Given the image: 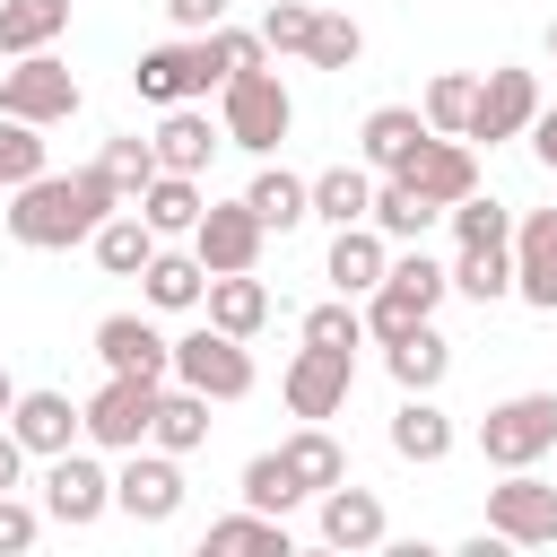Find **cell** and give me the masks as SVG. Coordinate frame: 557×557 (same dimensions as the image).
I'll use <instances>...</instances> for the list:
<instances>
[{
  "label": "cell",
  "instance_id": "1f68e13d",
  "mask_svg": "<svg viewBox=\"0 0 557 557\" xmlns=\"http://www.w3.org/2000/svg\"><path fill=\"white\" fill-rule=\"evenodd\" d=\"M139 278H148V305H157V313H191V305H200V287H209L200 252H165V244L148 252V270H139Z\"/></svg>",
  "mask_w": 557,
  "mask_h": 557
},
{
  "label": "cell",
  "instance_id": "c3c4849f",
  "mask_svg": "<svg viewBox=\"0 0 557 557\" xmlns=\"http://www.w3.org/2000/svg\"><path fill=\"white\" fill-rule=\"evenodd\" d=\"M165 17L183 35H209V26H226V0H165Z\"/></svg>",
  "mask_w": 557,
  "mask_h": 557
},
{
  "label": "cell",
  "instance_id": "52a82bcc",
  "mask_svg": "<svg viewBox=\"0 0 557 557\" xmlns=\"http://www.w3.org/2000/svg\"><path fill=\"white\" fill-rule=\"evenodd\" d=\"M487 531L505 548H557V487L540 470H505V487H487Z\"/></svg>",
  "mask_w": 557,
  "mask_h": 557
},
{
  "label": "cell",
  "instance_id": "d6a6232c",
  "mask_svg": "<svg viewBox=\"0 0 557 557\" xmlns=\"http://www.w3.org/2000/svg\"><path fill=\"white\" fill-rule=\"evenodd\" d=\"M70 26V0H0V52H44L52 35Z\"/></svg>",
  "mask_w": 557,
  "mask_h": 557
},
{
  "label": "cell",
  "instance_id": "f546056e",
  "mask_svg": "<svg viewBox=\"0 0 557 557\" xmlns=\"http://www.w3.org/2000/svg\"><path fill=\"white\" fill-rule=\"evenodd\" d=\"M435 218H444V209H426V200H418L400 174H383V183H374V200H366V226H374L383 244H418Z\"/></svg>",
  "mask_w": 557,
  "mask_h": 557
},
{
  "label": "cell",
  "instance_id": "603a6c76",
  "mask_svg": "<svg viewBox=\"0 0 557 557\" xmlns=\"http://www.w3.org/2000/svg\"><path fill=\"white\" fill-rule=\"evenodd\" d=\"M200 305H209V322L235 331V339H252V331L270 322V287H261L252 270H218V278L200 287Z\"/></svg>",
  "mask_w": 557,
  "mask_h": 557
},
{
  "label": "cell",
  "instance_id": "8fae6325",
  "mask_svg": "<svg viewBox=\"0 0 557 557\" xmlns=\"http://www.w3.org/2000/svg\"><path fill=\"white\" fill-rule=\"evenodd\" d=\"M348 392H357V348H296L287 357V409L296 418H331V409H348Z\"/></svg>",
  "mask_w": 557,
  "mask_h": 557
},
{
  "label": "cell",
  "instance_id": "836d02e7",
  "mask_svg": "<svg viewBox=\"0 0 557 557\" xmlns=\"http://www.w3.org/2000/svg\"><path fill=\"white\" fill-rule=\"evenodd\" d=\"M366 200H374V174H366V165H331V174H313V218L357 226V218H366Z\"/></svg>",
  "mask_w": 557,
  "mask_h": 557
},
{
  "label": "cell",
  "instance_id": "7a4b0ae2",
  "mask_svg": "<svg viewBox=\"0 0 557 557\" xmlns=\"http://www.w3.org/2000/svg\"><path fill=\"white\" fill-rule=\"evenodd\" d=\"M287 122H296V96H287L278 70H235V78L218 87V131H226L235 148L270 157V148L287 139Z\"/></svg>",
  "mask_w": 557,
  "mask_h": 557
},
{
  "label": "cell",
  "instance_id": "484cf974",
  "mask_svg": "<svg viewBox=\"0 0 557 557\" xmlns=\"http://www.w3.org/2000/svg\"><path fill=\"white\" fill-rule=\"evenodd\" d=\"M278 461H287V479H296L305 496H322L331 479H348V453H339V435H331L322 418H305V426L278 444Z\"/></svg>",
  "mask_w": 557,
  "mask_h": 557
},
{
  "label": "cell",
  "instance_id": "5b68a950",
  "mask_svg": "<svg viewBox=\"0 0 557 557\" xmlns=\"http://www.w3.org/2000/svg\"><path fill=\"white\" fill-rule=\"evenodd\" d=\"M131 87H139L148 104H191V96L226 87V61H218V44H209V35L148 44V52H139V70H131Z\"/></svg>",
  "mask_w": 557,
  "mask_h": 557
},
{
  "label": "cell",
  "instance_id": "ffe728a7",
  "mask_svg": "<svg viewBox=\"0 0 557 557\" xmlns=\"http://www.w3.org/2000/svg\"><path fill=\"white\" fill-rule=\"evenodd\" d=\"M392 453L418 461V470H435V461L453 453V418L435 409V392H400V409H392Z\"/></svg>",
  "mask_w": 557,
  "mask_h": 557
},
{
  "label": "cell",
  "instance_id": "f907efd6",
  "mask_svg": "<svg viewBox=\"0 0 557 557\" xmlns=\"http://www.w3.org/2000/svg\"><path fill=\"white\" fill-rule=\"evenodd\" d=\"M17 479H26V444L0 426V487H17Z\"/></svg>",
  "mask_w": 557,
  "mask_h": 557
},
{
  "label": "cell",
  "instance_id": "681fc988",
  "mask_svg": "<svg viewBox=\"0 0 557 557\" xmlns=\"http://www.w3.org/2000/svg\"><path fill=\"white\" fill-rule=\"evenodd\" d=\"M531 148H540V165L557 174V104H540V113H531Z\"/></svg>",
  "mask_w": 557,
  "mask_h": 557
},
{
  "label": "cell",
  "instance_id": "ac0fdd59",
  "mask_svg": "<svg viewBox=\"0 0 557 557\" xmlns=\"http://www.w3.org/2000/svg\"><path fill=\"white\" fill-rule=\"evenodd\" d=\"M9 435L52 461V453H70L87 426H78V400H70V392H17V400H9Z\"/></svg>",
  "mask_w": 557,
  "mask_h": 557
},
{
  "label": "cell",
  "instance_id": "9a60e30c",
  "mask_svg": "<svg viewBox=\"0 0 557 557\" xmlns=\"http://www.w3.org/2000/svg\"><path fill=\"white\" fill-rule=\"evenodd\" d=\"M513 296L531 313H557V209L513 218Z\"/></svg>",
  "mask_w": 557,
  "mask_h": 557
},
{
  "label": "cell",
  "instance_id": "ee69618b",
  "mask_svg": "<svg viewBox=\"0 0 557 557\" xmlns=\"http://www.w3.org/2000/svg\"><path fill=\"white\" fill-rule=\"evenodd\" d=\"M383 278H392V287H409L426 313L444 305V261H426V252H392V270H383Z\"/></svg>",
  "mask_w": 557,
  "mask_h": 557
},
{
  "label": "cell",
  "instance_id": "f35d334b",
  "mask_svg": "<svg viewBox=\"0 0 557 557\" xmlns=\"http://www.w3.org/2000/svg\"><path fill=\"white\" fill-rule=\"evenodd\" d=\"M418 322H435V313H426L409 287H392V278H383V287H366V339H383V348H392V339H400V331H418Z\"/></svg>",
  "mask_w": 557,
  "mask_h": 557
},
{
  "label": "cell",
  "instance_id": "ab89813d",
  "mask_svg": "<svg viewBox=\"0 0 557 557\" xmlns=\"http://www.w3.org/2000/svg\"><path fill=\"white\" fill-rule=\"evenodd\" d=\"M444 218H453V235H461V244H513V209H505V200H479V191H461Z\"/></svg>",
  "mask_w": 557,
  "mask_h": 557
},
{
  "label": "cell",
  "instance_id": "30bf717a",
  "mask_svg": "<svg viewBox=\"0 0 557 557\" xmlns=\"http://www.w3.org/2000/svg\"><path fill=\"white\" fill-rule=\"evenodd\" d=\"M113 505H122L131 522H174V513H183V470H174V453H165V444H131L122 470H113Z\"/></svg>",
  "mask_w": 557,
  "mask_h": 557
},
{
  "label": "cell",
  "instance_id": "6da1fadb",
  "mask_svg": "<svg viewBox=\"0 0 557 557\" xmlns=\"http://www.w3.org/2000/svg\"><path fill=\"white\" fill-rule=\"evenodd\" d=\"M113 209H122V200H113V183H104L96 165H87V174H35V183L9 191V235H17L26 252H70V244H87Z\"/></svg>",
  "mask_w": 557,
  "mask_h": 557
},
{
  "label": "cell",
  "instance_id": "d6986e66",
  "mask_svg": "<svg viewBox=\"0 0 557 557\" xmlns=\"http://www.w3.org/2000/svg\"><path fill=\"white\" fill-rule=\"evenodd\" d=\"M218 139H226V131H209V113H200V104H165V122H157V139H148V148H157V165H165V174H209Z\"/></svg>",
  "mask_w": 557,
  "mask_h": 557
},
{
  "label": "cell",
  "instance_id": "816d5d0a",
  "mask_svg": "<svg viewBox=\"0 0 557 557\" xmlns=\"http://www.w3.org/2000/svg\"><path fill=\"white\" fill-rule=\"evenodd\" d=\"M9 400H17V383H9V366H0V418H9Z\"/></svg>",
  "mask_w": 557,
  "mask_h": 557
},
{
  "label": "cell",
  "instance_id": "8992f818",
  "mask_svg": "<svg viewBox=\"0 0 557 557\" xmlns=\"http://www.w3.org/2000/svg\"><path fill=\"white\" fill-rule=\"evenodd\" d=\"M174 383H191V392H209V400H244V392H252V357H244L235 331L200 322V331L174 339Z\"/></svg>",
  "mask_w": 557,
  "mask_h": 557
},
{
  "label": "cell",
  "instance_id": "4fadbf2b",
  "mask_svg": "<svg viewBox=\"0 0 557 557\" xmlns=\"http://www.w3.org/2000/svg\"><path fill=\"white\" fill-rule=\"evenodd\" d=\"M400 183H409L426 209H453L461 191H479V157H470V139H444V131H426V139L409 148Z\"/></svg>",
  "mask_w": 557,
  "mask_h": 557
},
{
  "label": "cell",
  "instance_id": "44dd1931",
  "mask_svg": "<svg viewBox=\"0 0 557 557\" xmlns=\"http://www.w3.org/2000/svg\"><path fill=\"white\" fill-rule=\"evenodd\" d=\"M244 209H252L270 235H287V226H305V218H313V183H305V174H287V165H261V174L244 183Z\"/></svg>",
  "mask_w": 557,
  "mask_h": 557
},
{
  "label": "cell",
  "instance_id": "83f0119b",
  "mask_svg": "<svg viewBox=\"0 0 557 557\" xmlns=\"http://www.w3.org/2000/svg\"><path fill=\"white\" fill-rule=\"evenodd\" d=\"M87 244H96V270H113V278H139V270H148V252H157L165 235H157L139 209H113V218H104Z\"/></svg>",
  "mask_w": 557,
  "mask_h": 557
},
{
  "label": "cell",
  "instance_id": "f6af8a7d",
  "mask_svg": "<svg viewBox=\"0 0 557 557\" xmlns=\"http://www.w3.org/2000/svg\"><path fill=\"white\" fill-rule=\"evenodd\" d=\"M261 44H270V52H305V44H313V9H305V0H278V9L261 17Z\"/></svg>",
  "mask_w": 557,
  "mask_h": 557
},
{
  "label": "cell",
  "instance_id": "cb8c5ba5",
  "mask_svg": "<svg viewBox=\"0 0 557 557\" xmlns=\"http://www.w3.org/2000/svg\"><path fill=\"white\" fill-rule=\"evenodd\" d=\"M383 366H392L400 392H435V383L453 374V339H444L435 322H418V331H400V339L383 348Z\"/></svg>",
  "mask_w": 557,
  "mask_h": 557
},
{
  "label": "cell",
  "instance_id": "4316f807",
  "mask_svg": "<svg viewBox=\"0 0 557 557\" xmlns=\"http://www.w3.org/2000/svg\"><path fill=\"white\" fill-rule=\"evenodd\" d=\"M357 139H366V165H374V174H400L409 148L426 139V113H418V104H374Z\"/></svg>",
  "mask_w": 557,
  "mask_h": 557
},
{
  "label": "cell",
  "instance_id": "3957f363",
  "mask_svg": "<svg viewBox=\"0 0 557 557\" xmlns=\"http://www.w3.org/2000/svg\"><path fill=\"white\" fill-rule=\"evenodd\" d=\"M78 104H87V87H78L70 61H52V44H44V52H17V70H0V113H9V122L52 131V122H70Z\"/></svg>",
  "mask_w": 557,
  "mask_h": 557
},
{
  "label": "cell",
  "instance_id": "d4e9b609",
  "mask_svg": "<svg viewBox=\"0 0 557 557\" xmlns=\"http://www.w3.org/2000/svg\"><path fill=\"white\" fill-rule=\"evenodd\" d=\"M148 444H165L174 461H183V453H200V444H209V392H191V383H174V392H165V383H157Z\"/></svg>",
  "mask_w": 557,
  "mask_h": 557
},
{
  "label": "cell",
  "instance_id": "4dcf8cb0",
  "mask_svg": "<svg viewBox=\"0 0 557 557\" xmlns=\"http://www.w3.org/2000/svg\"><path fill=\"white\" fill-rule=\"evenodd\" d=\"M444 287H461L470 305H496V296H513V244H461V261L444 270Z\"/></svg>",
  "mask_w": 557,
  "mask_h": 557
},
{
  "label": "cell",
  "instance_id": "7c38bea8",
  "mask_svg": "<svg viewBox=\"0 0 557 557\" xmlns=\"http://www.w3.org/2000/svg\"><path fill=\"white\" fill-rule=\"evenodd\" d=\"M531 113H540V78L531 70H487L479 78V96H470V131L461 139H522L531 131Z\"/></svg>",
  "mask_w": 557,
  "mask_h": 557
},
{
  "label": "cell",
  "instance_id": "d590c367",
  "mask_svg": "<svg viewBox=\"0 0 557 557\" xmlns=\"http://www.w3.org/2000/svg\"><path fill=\"white\" fill-rule=\"evenodd\" d=\"M470 96H479V78H470V70H435V78H426V104H418V113H426V131L461 139V131H470Z\"/></svg>",
  "mask_w": 557,
  "mask_h": 557
},
{
  "label": "cell",
  "instance_id": "7dc6e473",
  "mask_svg": "<svg viewBox=\"0 0 557 557\" xmlns=\"http://www.w3.org/2000/svg\"><path fill=\"white\" fill-rule=\"evenodd\" d=\"M35 531H44V513H35V505H17V496L0 487V557H17V548H35Z\"/></svg>",
  "mask_w": 557,
  "mask_h": 557
},
{
  "label": "cell",
  "instance_id": "60d3db41",
  "mask_svg": "<svg viewBox=\"0 0 557 557\" xmlns=\"http://www.w3.org/2000/svg\"><path fill=\"white\" fill-rule=\"evenodd\" d=\"M244 505L287 513V505H305V487L287 479V461H278V453H252V461H244Z\"/></svg>",
  "mask_w": 557,
  "mask_h": 557
},
{
  "label": "cell",
  "instance_id": "8d00e7d4",
  "mask_svg": "<svg viewBox=\"0 0 557 557\" xmlns=\"http://www.w3.org/2000/svg\"><path fill=\"white\" fill-rule=\"evenodd\" d=\"M96 174H104V183H113V200L131 209V200H139V191L157 183V148H148V139H104Z\"/></svg>",
  "mask_w": 557,
  "mask_h": 557
},
{
  "label": "cell",
  "instance_id": "ba28073f",
  "mask_svg": "<svg viewBox=\"0 0 557 557\" xmlns=\"http://www.w3.org/2000/svg\"><path fill=\"white\" fill-rule=\"evenodd\" d=\"M148 418H157V383H148V374H104V392L78 409V426H87L96 453H131V444H148Z\"/></svg>",
  "mask_w": 557,
  "mask_h": 557
},
{
  "label": "cell",
  "instance_id": "277c9868",
  "mask_svg": "<svg viewBox=\"0 0 557 557\" xmlns=\"http://www.w3.org/2000/svg\"><path fill=\"white\" fill-rule=\"evenodd\" d=\"M548 444H557V392H513V400H496V409L479 418L487 470H531Z\"/></svg>",
  "mask_w": 557,
  "mask_h": 557
},
{
  "label": "cell",
  "instance_id": "e575fe53",
  "mask_svg": "<svg viewBox=\"0 0 557 557\" xmlns=\"http://www.w3.org/2000/svg\"><path fill=\"white\" fill-rule=\"evenodd\" d=\"M209 548H218V557H235V548H270V557H287V513H261V505H244V513L209 522Z\"/></svg>",
  "mask_w": 557,
  "mask_h": 557
},
{
  "label": "cell",
  "instance_id": "7bdbcfd3",
  "mask_svg": "<svg viewBox=\"0 0 557 557\" xmlns=\"http://www.w3.org/2000/svg\"><path fill=\"white\" fill-rule=\"evenodd\" d=\"M305 339H313V348H357V339H366V313H357L348 296H331V305L305 313Z\"/></svg>",
  "mask_w": 557,
  "mask_h": 557
},
{
  "label": "cell",
  "instance_id": "74e56055",
  "mask_svg": "<svg viewBox=\"0 0 557 557\" xmlns=\"http://www.w3.org/2000/svg\"><path fill=\"white\" fill-rule=\"evenodd\" d=\"M357 52H366V26L339 17V9H313V44H305V61H313V70H357Z\"/></svg>",
  "mask_w": 557,
  "mask_h": 557
},
{
  "label": "cell",
  "instance_id": "7402d4cb",
  "mask_svg": "<svg viewBox=\"0 0 557 557\" xmlns=\"http://www.w3.org/2000/svg\"><path fill=\"white\" fill-rule=\"evenodd\" d=\"M331 278H339V296H366V287H383V270H392V244L357 218V226H339L331 235V261H322Z\"/></svg>",
  "mask_w": 557,
  "mask_h": 557
},
{
  "label": "cell",
  "instance_id": "f5cc1de1",
  "mask_svg": "<svg viewBox=\"0 0 557 557\" xmlns=\"http://www.w3.org/2000/svg\"><path fill=\"white\" fill-rule=\"evenodd\" d=\"M548 52H557V17H548Z\"/></svg>",
  "mask_w": 557,
  "mask_h": 557
},
{
  "label": "cell",
  "instance_id": "5bb4252c",
  "mask_svg": "<svg viewBox=\"0 0 557 557\" xmlns=\"http://www.w3.org/2000/svg\"><path fill=\"white\" fill-rule=\"evenodd\" d=\"M261 244H270V226L244 209V200H209L200 209V226H191V252H200V270L218 278V270H252L261 261Z\"/></svg>",
  "mask_w": 557,
  "mask_h": 557
},
{
  "label": "cell",
  "instance_id": "f1b7e54d",
  "mask_svg": "<svg viewBox=\"0 0 557 557\" xmlns=\"http://www.w3.org/2000/svg\"><path fill=\"white\" fill-rule=\"evenodd\" d=\"M131 209H139V218H148L157 235H191L209 200H200V174H165V165H157V183H148V191L131 200Z\"/></svg>",
  "mask_w": 557,
  "mask_h": 557
},
{
  "label": "cell",
  "instance_id": "9c48e42d",
  "mask_svg": "<svg viewBox=\"0 0 557 557\" xmlns=\"http://www.w3.org/2000/svg\"><path fill=\"white\" fill-rule=\"evenodd\" d=\"M44 513L52 522H70V531H87V522H104L113 513V470L96 461V453H52V470H44Z\"/></svg>",
  "mask_w": 557,
  "mask_h": 557
},
{
  "label": "cell",
  "instance_id": "b9f144b4",
  "mask_svg": "<svg viewBox=\"0 0 557 557\" xmlns=\"http://www.w3.org/2000/svg\"><path fill=\"white\" fill-rule=\"evenodd\" d=\"M35 174H44L35 122H9V113H0V191H17V183H35Z\"/></svg>",
  "mask_w": 557,
  "mask_h": 557
},
{
  "label": "cell",
  "instance_id": "e0dca14e",
  "mask_svg": "<svg viewBox=\"0 0 557 557\" xmlns=\"http://www.w3.org/2000/svg\"><path fill=\"white\" fill-rule=\"evenodd\" d=\"M383 496L374 487H348V479H331L322 487V548H348V557H366V548H383Z\"/></svg>",
  "mask_w": 557,
  "mask_h": 557
},
{
  "label": "cell",
  "instance_id": "bcb514c9",
  "mask_svg": "<svg viewBox=\"0 0 557 557\" xmlns=\"http://www.w3.org/2000/svg\"><path fill=\"white\" fill-rule=\"evenodd\" d=\"M209 44H218L226 78H235V70H261V61H270V44H261V35H244V26H209Z\"/></svg>",
  "mask_w": 557,
  "mask_h": 557
},
{
  "label": "cell",
  "instance_id": "2e32d148",
  "mask_svg": "<svg viewBox=\"0 0 557 557\" xmlns=\"http://www.w3.org/2000/svg\"><path fill=\"white\" fill-rule=\"evenodd\" d=\"M96 357H104V374H148V383L174 374V339L157 322H139V313H104L96 322Z\"/></svg>",
  "mask_w": 557,
  "mask_h": 557
}]
</instances>
